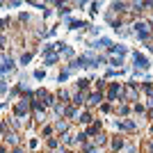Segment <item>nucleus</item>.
I'll return each instance as SVG.
<instances>
[{"label":"nucleus","instance_id":"nucleus-17","mask_svg":"<svg viewBox=\"0 0 153 153\" xmlns=\"http://www.w3.org/2000/svg\"><path fill=\"white\" fill-rule=\"evenodd\" d=\"M30 60H32V55H30V53H23V57H21V64H27Z\"/></svg>","mask_w":153,"mask_h":153},{"label":"nucleus","instance_id":"nucleus-30","mask_svg":"<svg viewBox=\"0 0 153 153\" xmlns=\"http://www.w3.org/2000/svg\"><path fill=\"white\" fill-rule=\"evenodd\" d=\"M151 133H153V128H151Z\"/></svg>","mask_w":153,"mask_h":153},{"label":"nucleus","instance_id":"nucleus-3","mask_svg":"<svg viewBox=\"0 0 153 153\" xmlns=\"http://www.w3.org/2000/svg\"><path fill=\"white\" fill-rule=\"evenodd\" d=\"M119 96H121V85L114 82V85L110 87V92H108V101H114V98H119Z\"/></svg>","mask_w":153,"mask_h":153},{"label":"nucleus","instance_id":"nucleus-1","mask_svg":"<svg viewBox=\"0 0 153 153\" xmlns=\"http://www.w3.org/2000/svg\"><path fill=\"white\" fill-rule=\"evenodd\" d=\"M135 32H137V39H149V37H151V30H149V23H144V21H139V23H135Z\"/></svg>","mask_w":153,"mask_h":153},{"label":"nucleus","instance_id":"nucleus-24","mask_svg":"<svg viewBox=\"0 0 153 153\" xmlns=\"http://www.w3.org/2000/svg\"><path fill=\"white\" fill-rule=\"evenodd\" d=\"M57 130H62V133H66V130H69V126H66V123H62V121H60V123H57Z\"/></svg>","mask_w":153,"mask_h":153},{"label":"nucleus","instance_id":"nucleus-23","mask_svg":"<svg viewBox=\"0 0 153 153\" xmlns=\"http://www.w3.org/2000/svg\"><path fill=\"white\" fill-rule=\"evenodd\" d=\"M66 78H69V71H62V73H60V78H57V80H60V82H64Z\"/></svg>","mask_w":153,"mask_h":153},{"label":"nucleus","instance_id":"nucleus-20","mask_svg":"<svg viewBox=\"0 0 153 153\" xmlns=\"http://www.w3.org/2000/svg\"><path fill=\"white\" fill-rule=\"evenodd\" d=\"M64 114H66V117H76L78 112H76V108H69V110H64Z\"/></svg>","mask_w":153,"mask_h":153},{"label":"nucleus","instance_id":"nucleus-12","mask_svg":"<svg viewBox=\"0 0 153 153\" xmlns=\"http://www.w3.org/2000/svg\"><path fill=\"white\" fill-rule=\"evenodd\" d=\"M89 82H92V80L82 78V80H78V87H80V89H87V87H89Z\"/></svg>","mask_w":153,"mask_h":153},{"label":"nucleus","instance_id":"nucleus-19","mask_svg":"<svg viewBox=\"0 0 153 153\" xmlns=\"http://www.w3.org/2000/svg\"><path fill=\"white\" fill-rule=\"evenodd\" d=\"M96 133H98V123H94V126H89V133H87V135H96Z\"/></svg>","mask_w":153,"mask_h":153},{"label":"nucleus","instance_id":"nucleus-29","mask_svg":"<svg viewBox=\"0 0 153 153\" xmlns=\"http://www.w3.org/2000/svg\"><path fill=\"white\" fill-rule=\"evenodd\" d=\"M151 153H153V144H151Z\"/></svg>","mask_w":153,"mask_h":153},{"label":"nucleus","instance_id":"nucleus-10","mask_svg":"<svg viewBox=\"0 0 153 153\" xmlns=\"http://www.w3.org/2000/svg\"><path fill=\"white\" fill-rule=\"evenodd\" d=\"M73 103H76V105L85 103V94H82V92H80V94H76V96H73Z\"/></svg>","mask_w":153,"mask_h":153},{"label":"nucleus","instance_id":"nucleus-15","mask_svg":"<svg viewBox=\"0 0 153 153\" xmlns=\"http://www.w3.org/2000/svg\"><path fill=\"white\" fill-rule=\"evenodd\" d=\"M53 48H55V43H46V46H43V53H46V55H51Z\"/></svg>","mask_w":153,"mask_h":153},{"label":"nucleus","instance_id":"nucleus-27","mask_svg":"<svg viewBox=\"0 0 153 153\" xmlns=\"http://www.w3.org/2000/svg\"><path fill=\"white\" fill-rule=\"evenodd\" d=\"M0 153H5V149H2V146H0Z\"/></svg>","mask_w":153,"mask_h":153},{"label":"nucleus","instance_id":"nucleus-25","mask_svg":"<svg viewBox=\"0 0 153 153\" xmlns=\"http://www.w3.org/2000/svg\"><path fill=\"white\" fill-rule=\"evenodd\" d=\"M5 25H7V21H2V18H0V30H2Z\"/></svg>","mask_w":153,"mask_h":153},{"label":"nucleus","instance_id":"nucleus-13","mask_svg":"<svg viewBox=\"0 0 153 153\" xmlns=\"http://www.w3.org/2000/svg\"><path fill=\"white\" fill-rule=\"evenodd\" d=\"M32 108H34L37 112H43V103H41V101H32Z\"/></svg>","mask_w":153,"mask_h":153},{"label":"nucleus","instance_id":"nucleus-16","mask_svg":"<svg viewBox=\"0 0 153 153\" xmlns=\"http://www.w3.org/2000/svg\"><path fill=\"white\" fill-rule=\"evenodd\" d=\"M123 7H126L123 2H114V5H112V9H114V12H123Z\"/></svg>","mask_w":153,"mask_h":153},{"label":"nucleus","instance_id":"nucleus-31","mask_svg":"<svg viewBox=\"0 0 153 153\" xmlns=\"http://www.w3.org/2000/svg\"><path fill=\"white\" fill-rule=\"evenodd\" d=\"M151 117H153V112H151Z\"/></svg>","mask_w":153,"mask_h":153},{"label":"nucleus","instance_id":"nucleus-5","mask_svg":"<svg viewBox=\"0 0 153 153\" xmlns=\"http://www.w3.org/2000/svg\"><path fill=\"white\" fill-rule=\"evenodd\" d=\"M37 96L43 101V105H51V103H53V96H51L48 92H43V89H41V92H37Z\"/></svg>","mask_w":153,"mask_h":153},{"label":"nucleus","instance_id":"nucleus-26","mask_svg":"<svg viewBox=\"0 0 153 153\" xmlns=\"http://www.w3.org/2000/svg\"><path fill=\"white\" fill-rule=\"evenodd\" d=\"M14 153H23V151H21V149H16V151H14Z\"/></svg>","mask_w":153,"mask_h":153},{"label":"nucleus","instance_id":"nucleus-11","mask_svg":"<svg viewBox=\"0 0 153 153\" xmlns=\"http://www.w3.org/2000/svg\"><path fill=\"white\" fill-rule=\"evenodd\" d=\"M80 123H89V121H92V114H89V112H85V114H80Z\"/></svg>","mask_w":153,"mask_h":153},{"label":"nucleus","instance_id":"nucleus-6","mask_svg":"<svg viewBox=\"0 0 153 153\" xmlns=\"http://www.w3.org/2000/svg\"><path fill=\"white\" fill-rule=\"evenodd\" d=\"M66 23L71 25V30H78V27H89L85 21H71V18H66Z\"/></svg>","mask_w":153,"mask_h":153},{"label":"nucleus","instance_id":"nucleus-28","mask_svg":"<svg viewBox=\"0 0 153 153\" xmlns=\"http://www.w3.org/2000/svg\"><path fill=\"white\" fill-rule=\"evenodd\" d=\"M149 51H151V53H153V46H149Z\"/></svg>","mask_w":153,"mask_h":153},{"label":"nucleus","instance_id":"nucleus-21","mask_svg":"<svg viewBox=\"0 0 153 153\" xmlns=\"http://www.w3.org/2000/svg\"><path fill=\"white\" fill-rule=\"evenodd\" d=\"M144 7H146L144 2H135V5H133V9H135V12H142V9H144Z\"/></svg>","mask_w":153,"mask_h":153},{"label":"nucleus","instance_id":"nucleus-14","mask_svg":"<svg viewBox=\"0 0 153 153\" xmlns=\"http://www.w3.org/2000/svg\"><path fill=\"white\" fill-rule=\"evenodd\" d=\"M110 64H112V66H121V64H123V60H121V57H112Z\"/></svg>","mask_w":153,"mask_h":153},{"label":"nucleus","instance_id":"nucleus-8","mask_svg":"<svg viewBox=\"0 0 153 153\" xmlns=\"http://www.w3.org/2000/svg\"><path fill=\"white\" fill-rule=\"evenodd\" d=\"M16 114H18V117H23V114H27V103H25V101H21V103L16 105Z\"/></svg>","mask_w":153,"mask_h":153},{"label":"nucleus","instance_id":"nucleus-22","mask_svg":"<svg viewBox=\"0 0 153 153\" xmlns=\"http://www.w3.org/2000/svg\"><path fill=\"white\" fill-rule=\"evenodd\" d=\"M57 62V55H48V60H46V64H55Z\"/></svg>","mask_w":153,"mask_h":153},{"label":"nucleus","instance_id":"nucleus-18","mask_svg":"<svg viewBox=\"0 0 153 153\" xmlns=\"http://www.w3.org/2000/svg\"><path fill=\"white\" fill-rule=\"evenodd\" d=\"M34 78H37V80H43V78H46V71H41V69L34 71Z\"/></svg>","mask_w":153,"mask_h":153},{"label":"nucleus","instance_id":"nucleus-4","mask_svg":"<svg viewBox=\"0 0 153 153\" xmlns=\"http://www.w3.org/2000/svg\"><path fill=\"white\" fill-rule=\"evenodd\" d=\"M117 128H121V130H135V121H117Z\"/></svg>","mask_w":153,"mask_h":153},{"label":"nucleus","instance_id":"nucleus-7","mask_svg":"<svg viewBox=\"0 0 153 153\" xmlns=\"http://www.w3.org/2000/svg\"><path fill=\"white\" fill-rule=\"evenodd\" d=\"M101 101H103V94H101V92H96V94H89V101H87V103H92V105H98Z\"/></svg>","mask_w":153,"mask_h":153},{"label":"nucleus","instance_id":"nucleus-9","mask_svg":"<svg viewBox=\"0 0 153 153\" xmlns=\"http://www.w3.org/2000/svg\"><path fill=\"white\" fill-rule=\"evenodd\" d=\"M112 149H114V151H119V149H123V142H121L119 137H117V139H112Z\"/></svg>","mask_w":153,"mask_h":153},{"label":"nucleus","instance_id":"nucleus-2","mask_svg":"<svg viewBox=\"0 0 153 153\" xmlns=\"http://www.w3.org/2000/svg\"><path fill=\"white\" fill-rule=\"evenodd\" d=\"M133 60H135V66H137V69H149V66H151L149 60H146L142 53H133Z\"/></svg>","mask_w":153,"mask_h":153}]
</instances>
